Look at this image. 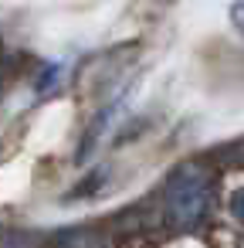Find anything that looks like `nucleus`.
Returning a JSON list of instances; mask_svg holds the SVG:
<instances>
[{
    "instance_id": "nucleus-4",
    "label": "nucleus",
    "mask_w": 244,
    "mask_h": 248,
    "mask_svg": "<svg viewBox=\"0 0 244 248\" xmlns=\"http://www.w3.org/2000/svg\"><path fill=\"white\" fill-rule=\"evenodd\" d=\"M230 21H234V28L244 34V4H234V7H230Z\"/></svg>"
},
{
    "instance_id": "nucleus-2",
    "label": "nucleus",
    "mask_w": 244,
    "mask_h": 248,
    "mask_svg": "<svg viewBox=\"0 0 244 248\" xmlns=\"http://www.w3.org/2000/svg\"><path fill=\"white\" fill-rule=\"evenodd\" d=\"M51 248H112V238L102 224H72V228H58L48 238Z\"/></svg>"
},
{
    "instance_id": "nucleus-1",
    "label": "nucleus",
    "mask_w": 244,
    "mask_h": 248,
    "mask_svg": "<svg viewBox=\"0 0 244 248\" xmlns=\"http://www.w3.org/2000/svg\"><path fill=\"white\" fill-rule=\"evenodd\" d=\"M214 211V170L200 160L180 163L163 184V224L170 231H197Z\"/></svg>"
},
{
    "instance_id": "nucleus-3",
    "label": "nucleus",
    "mask_w": 244,
    "mask_h": 248,
    "mask_svg": "<svg viewBox=\"0 0 244 248\" xmlns=\"http://www.w3.org/2000/svg\"><path fill=\"white\" fill-rule=\"evenodd\" d=\"M227 211H230V217H234V221H241V224H244V187H237V190L230 194Z\"/></svg>"
},
{
    "instance_id": "nucleus-5",
    "label": "nucleus",
    "mask_w": 244,
    "mask_h": 248,
    "mask_svg": "<svg viewBox=\"0 0 244 248\" xmlns=\"http://www.w3.org/2000/svg\"><path fill=\"white\" fill-rule=\"evenodd\" d=\"M0 41H4V34H0Z\"/></svg>"
}]
</instances>
